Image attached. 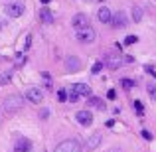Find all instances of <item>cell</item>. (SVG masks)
Returning <instances> with one entry per match:
<instances>
[{
	"mask_svg": "<svg viewBox=\"0 0 156 152\" xmlns=\"http://www.w3.org/2000/svg\"><path fill=\"white\" fill-rule=\"evenodd\" d=\"M22 107H24V99L18 95V93H16V95H8L6 99H4V111L10 113V115L18 113Z\"/></svg>",
	"mask_w": 156,
	"mask_h": 152,
	"instance_id": "1",
	"label": "cell"
},
{
	"mask_svg": "<svg viewBox=\"0 0 156 152\" xmlns=\"http://www.w3.org/2000/svg\"><path fill=\"white\" fill-rule=\"evenodd\" d=\"M24 10H26V6H24L22 0H14V2H8L6 6H4V12H6V16H10V18H20V16L24 14Z\"/></svg>",
	"mask_w": 156,
	"mask_h": 152,
	"instance_id": "2",
	"label": "cell"
},
{
	"mask_svg": "<svg viewBox=\"0 0 156 152\" xmlns=\"http://www.w3.org/2000/svg\"><path fill=\"white\" fill-rule=\"evenodd\" d=\"M75 38H77V42H81V44H91V42L97 40V32L93 30L91 26H85V28H79V30H77Z\"/></svg>",
	"mask_w": 156,
	"mask_h": 152,
	"instance_id": "3",
	"label": "cell"
},
{
	"mask_svg": "<svg viewBox=\"0 0 156 152\" xmlns=\"http://www.w3.org/2000/svg\"><path fill=\"white\" fill-rule=\"evenodd\" d=\"M122 63H125V57H121L119 53H107L105 55V65H107V69H111V71L121 69Z\"/></svg>",
	"mask_w": 156,
	"mask_h": 152,
	"instance_id": "4",
	"label": "cell"
},
{
	"mask_svg": "<svg viewBox=\"0 0 156 152\" xmlns=\"http://www.w3.org/2000/svg\"><path fill=\"white\" fill-rule=\"evenodd\" d=\"M55 152H83V148H81V144L77 140L69 138V140L59 142V144L55 146Z\"/></svg>",
	"mask_w": 156,
	"mask_h": 152,
	"instance_id": "5",
	"label": "cell"
},
{
	"mask_svg": "<svg viewBox=\"0 0 156 152\" xmlns=\"http://www.w3.org/2000/svg\"><path fill=\"white\" fill-rule=\"evenodd\" d=\"M26 101L34 103V105H40L44 101V91L40 87H30L26 89Z\"/></svg>",
	"mask_w": 156,
	"mask_h": 152,
	"instance_id": "6",
	"label": "cell"
},
{
	"mask_svg": "<svg viewBox=\"0 0 156 152\" xmlns=\"http://www.w3.org/2000/svg\"><path fill=\"white\" fill-rule=\"evenodd\" d=\"M32 140L30 138H26V136H18L16 138V142H14V152H32Z\"/></svg>",
	"mask_w": 156,
	"mask_h": 152,
	"instance_id": "7",
	"label": "cell"
},
{
	"mask_svg": "<svg viewBox=\"0 0 156 152\" xmlns=\"http://www.w3.org/2000/svg\"><path fill=\"white\" fill-rule=\"evenodd\" d=\"M111 28H115V30H119V28H125L126 26V14L125 12H117V14H113V18H111Z\"/></svg>",
	"mask_w": 156,
	"mask_h": 152,
	"instance_id": "8",
	"label": "cell"
},
{
	"mask_svg": "<svg viewBox=\"0 0 156 152\" xmlns=\"http://www.w3.org/2000/svg\"><path fill=\"white\" fill-rule=\"evenodd\" d=\"M65 67H67V71H69V73L79 71V67H81V59H79L77 55H67V57H65Z\"/></svg>",
	"mask_w": 156,
	"mask_h": 152,
	"instance_id": "9",
	"label": "cell"
},
{
	"mask_svg": "<svg viewBox=\"0 0 156 152\" xmlns=\"http://www.w3.org/2000/svg\"><path fill=\"white\" fill-rule=\"evenodd\" d=\"M75 118H77V122H79V125H83V126H89L93 122L91 111H79V113L75 115Z\"/></svg>",
	"mask_w": 156,
	"mask_h": 152,
	"instance_id": "10",
	"label": "cell"
},
{
	"mask_svg": "<svg viewBox=\"0 0 156 152\" xmlns=\"http://www.w3.org/2000/svg\"><path fill=\"white\" fill-rule=\"evenodd\" d=\"M71 26L75 28V30H79V28H85V26H89V18L85 14H75L71 18Z\"/></svg>",
	"mask_w": 156,
	"mask_h": 152,
	"instance_id": "11",
	"label": "cell"
},
{
	"mask_svg": "<svg viewBox=\"0 0 156 152\" xmlns=\"http://www.w3.org/2000/svg\"><path fill=\"white\" fill-rule=\"evenodd\" d=\"M71 89H73V91H75L79 97H91V87H89L87 83H75Z\"/></svg>",
	"mask_w": 156,
	"mask_h": 152,
	"instance_id": "12",
	"label": "cell"
},
{
	"mask_svg": "<svg viewBox=\"0 0 156 152\" xmlns=\"http://www.w3.org/2000/svg\"><path fill=\"white\" fill-rule=\"evenodd\" d=\"M97 18H99V22L109 24V22H111V18H113V12H111V8L101 6V8H99V12H97Z\"/></svg>",
	"mask_w": 156,
	"mask_h": 152,
	"instance_id": "13",
	"label": "cell"
},
{
	"mask_svg": "<svg viewBox=\"0 0 156 152\" xmlns=\"http://www.w3.org/2000/svg\"><path fill=\"white\" fill-rule=\"evenodd\" d=\"M99 144H101V134H91V136L87 138V142H85V148L95 150V148H99Z\"/></svg>",
	"mask_w": 156,
	"mask_h": 152,
	"instance_id": "14",
	"label": "cell"
},
{
	"mask_svg": "<svg viewBox=\"0 0 156 152\" xmlns=\"http://www.w3.org/2000/svg\"><path fill=\"white\" fill-rule=\"evenodd\" d=\"M40 20H42L44 24H51L53 22V14L48 10V8H42V10H40Z\"/></svg>",
	"mask_w": 156,
	"mask_h": 152,
	"instance_id": "15",
	"label": "cell"
},
{
	"mask_svg": "<svg viewBox=\"0 0 156 152\" xmlns=\"http://www.w3.org/2000/svg\"><path fill=\"white\" fill-rule=\"evenodd\" d=\"M12 75H14V69H6V71L0 73V85H8L12 79Z\"/></svg>",
	"mask_w": 156,
	"mask_h": 152,
	"instance_id": "16",
	"label": "cell"
},
{
	"mask_svg": "<svg viewBox=\"0 0 156 152\" xmlns=\"http://www.w3.org/2000/svg\"><path fill=\"white\" fill-rule=\"evenodd\" d=\"M87 105H89V107H95V109H99V111H101V109H105V103L101 101L99 97H89Z\"/></svg>",
	"mask_w": 156,
	"mask_h": 152,
	"instance_id": "17",
	"label": "cell"
},
{
	"mask_svg": "<svg viewBox=\"0 0 156 152\" xmlns=\"http://www.w3.org/2000/svg\"><path fill=\"white\" fill-rule=\"evenodd\" d=\"M133 22L134 24L142 22V8L140 6H133Z\"/></svg>",
	"mask_w": 156,
	"mask_h": 152,
	"instance_id": "18",
	"label": "cell"
},
{
	"mask_svg": "<svg viewBox=\"0 0 156 152\" xmlns=\"http://www.w3.org/2000/svg\"><path fill=\"white\" fill-rule=\"evenodd\" d=\"M101 69H103V63H101V61H95V63L91 65V73H93V75L101 73Z\"/></svg>",
	"mask_w": 156,
	"mask_h": 152,
	"instance_id": "19",
	"label": "cell"
},
{
	"mask_svg": "<svg viewBox=\"0 0 156 152\" xmlns=\"http://www.w3.org/2000/svg\"><path fill=\"white\" fill-rule=\"evenodd\" d=\"M121 85L126 89V91H130V89L134 87V81H133V79H121Z\"/></svg>",
	"mask_w": 156,
	"mask_h": 152,
	"instance_id": "20",
	"label": "cell"
},
{
	"mask_svg": "<svg viewBox=\"0 0 156 152\" xmlns=\"http://www.w3.org/2000/svg\"><path fill=\"white\" fill-rule=\"evenodd\" d=\"M57 99H59L61 103H63V101H69L67 91H65V89H59V91H57Z\"/></svg>",
	"mask_w": 156,
	"mask_h": 152,
	"instance_id": "21",
	"label": "cell"
},
{
	"mask_svg": "<svg viewBox=\"0 0 156 152\" xmlns=\"http://www.w3.org/2000/svg\"><path fill=\"white\" fill-rule=\"evenodd\" d=\"M134 109H136L138 117H142V115H144V107H142V103H140V101H134Z\"/></svg>",
	"mask_w": 156,
	"mask_h": 152,
	"instance_id": "22",
	"label": "cell"
},
{
	"mask_svg": "<svg viewBox=\"0 0 156 152\" xmlns=\"http://www.w3.org/2000/svg\"><path fill=\"white\" fill-rule=\"evenodd\" d=\"M48 117H50V109H42L40 111V118H42V121H46Z\"/></svg>",
	"mask_w": 156,
	"mask_h": 152,
	"instance_id": "23",
	"label": "cell"
},
{
	"mask_svg": "<svg viewBox=\"0 0 156 152\" xmlns=\"http://www.w3.org/2000/svg\"><path fill=\"white\" fill-rule=\"evenodd\" d=\"M75 101H79V95L71 89V93H69V103H75Z\"/></svg>",
	"mask_w": 156,
	"mask_h": 152,
	"instance_id": "24",
	"label": "cell"
},
{
	"mask_svg": "<svg viewBox=\"0 0 156 152\" xmlns=\"http://www.w3.org/2000/svg\"><path fill=\"white\" fill-rule=\"evenodd\" d=\"M148 93H150V97L156 101V87H154V85H148Z\"/></svg>",
	"mask_w": 156,
	"mask_h": 152,
	"instance_id": "25",
	"label": "cell"
},
{
	"mask_svg": "<svg viewBox=\"0 0 156 152\" xmlns=\"http://www.w3.org/2000/svg\"><path fill=\"white\" fill-rule=\"evenodd\" d=\"M136 36H129V38H125V44H134V42H136Z\"/></svg>",
	"mask_w": 156,
	"mask_h": 152,
	"instance_id": "26",
	"label": "cell"
},
{
	"mask_svg": "<svg viewBox=\"0 0 156 152\" xmlns=\"http://www.w3.org/2000/svg\"><path fill=\"white\" fill-rule=\"evenodd\" d=\"M140 134H142V136H144V138H146V140H152V134H150V133H148V130H142V133H140Z\"/></svg>",
	"mask_w": 156,
	"mask_h": 152,
	"instance_id": "27",
	"label": "cell"
},
{
	"mask_svg": "<svg viewBox=\"0 0 156 152\" xmlns=\"http://www.w3.org/2000/svg\"><path fill=\"white\" fill-rule=\"evenodd\" d=\"M107 97H109V99H115V97H117V93H115L113 89H109V91H107Z\"/></svg>",
	"mask_w": 156,
	"mask_h": 152,
	"instance_id": "28",
	"label": "cell"
},
{
	"mask_svg": "<svg viewBox=\"0 0 156 152\" xmlns=\"http://www.w3.org/2000/svg\"><path fill=\"white\" fill-rule=\"evenodd\" d=\"M30 44H32V36H28V40H26V50L30 48Z\"/></svg>",
	"mask_w": 156,
	"mask_h": 152,
	"instance_id": "29",
	"label": "cell"
},
{
	"mask_svg": "<svg viewBox=\"0 0 156 152\" xmlns=\"http://www.w3.org/2000/svg\"><path fill=\"white\" fill-rule=\"evenodd\" d=\"M51 2V0H42V4H50Z\"/></svg>",
	"mask_w": 156,
	"mask_h": 152,
	"instance_id": "30",
	"label": "cell"
},
{
	"mask_svg": "<svg viewBox=\"0 0 156 152\" xmlns=\"http://www.w3.org/2000/svg\"><path fill=\"white\" fill-rule=\"evenodd\" d=\"M0 28H2V24H0Z\"/></svg>",
	"mask_w": 156,
	"mask_h": 152,
	"instance_id": "31",
	"label": "cell"
}]
</instances>
